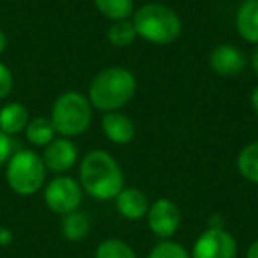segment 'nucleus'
Wrapping results in <instances>:
<instances>
[{"mask_svg":"<svg viewBox=\"0 0 258 258\" xmlns=\"http://www.w3.org/2000/svg\"><path fill=\"white\" fill-rule=\"evenodd\" d=\"M137 92V78L125 68H108L97 73L89 87V101L94 108L117 111L129 103Z\"/></svg>","mask_w":258,"mask_h":258,"instance_id":"nucleus-2","label":"nucleus"},{"mask_svg":"<svg viewBox=\"0 0 258 258\" xmlns=\"http://www.w3.org/2000/svg\"><path fill=\"white\" fill-rule=\"evenodd\" d=\"M251 66H253L254 75L258 76V48H256V51L253 53V58H251Z\"/></svg>","mask_w":258,"mask_h":258,"instance_id":"nucleus-29","label":"nucleus"},{"mask_svg":"<svg viewBox=\"0 0 258 258\" xmlns=\"http://www.w3.org/2000/svg\"><path fill=\"white\" fill-rule=\"evenodd\" d=\"M211 69L219 76H237L246 66V57L232 44H219L209 57Z\"/></svg>","mask_w":258,"mask_h":258,"instance_id":"nucleus-10","label":"nucleus"},{"mask_svg":"<svg viewBox=\"0 0 258 258\" xmlns=\"http://www.w3.org/2000/svg\"><path fill=\"white\" fill-rule=\"evenodd\" d=\"M137 36V29H135L133 22H129V20L113 22V25L108 29V41L117 48H125L133 44Z\"/></svg>","mask_w":258,"mask_h":258,"instance_id":"nucleus-19","label":"nucleus"},{"mask_svg":"<svg viewBox=\"0 0 258 258\" xmlns=\"http://www.w3.org/2000/svg\"><path fill=\"white\" fill-rule=\"evenodd\" d=\"M13 242V232L6 226H0V246H9Z\"/></svg>","mask_w":258,"mask_h":258,"instance_id":"nucleus-24","label":"nucleus"},{"mask_svg":"<svg viewBox=\"0 0 258 258\" xmlns=\"http://www.w3.org/2000/svg\"><path fill=\"white\" fill-rule=\"evenodd\" d=\"M25 135H27V140L32 145H36V147H46L51 140H55L57 131H55L50 118L36 117L32 120H29V124L25 127Z\"/></svg>","mask_w":258,"mask_h":258,"instance_id":"nucleus-16","label":"nucleus"},{"mask_svg":"<svg viewBox=\"0 0 258 258\" xmlns=\"http://www.w3.org/2000/svg\"><path fill=\"white\" fill-rule=\"evenodd\" d=\"M235 29L244 41L258 44V0H246L235 16Z\"/></svg>","mask_w":258,"mask_h":258,"instance_id":"nucleus-13","label":"nucleus"},{"mask_svg":"<svg viewBox=\"0 0 258 258\" xmlns=\"http://www.w3.org/2000/svg\"><path fill=\"white\" fill-rule=\"evenodd\" d=\"M133 25L137 34L142 39L149 41L152 44H172L179 39L182 32V22L179 15L168 6L151 2L137 9L133 16Z\"/></svg>","mask_w":258,"mask_h":258,"instance_id":"nucleus-3","label":"nucleus"},{"mask_svg":"<svg viewBox=\"0 0 258 258\" xmlns=\"http://www.w3.org/2000/svg\"><path fill=\"white\" fill-rule=\"evenodd\" d=\"M96 258H138L135 249L120 239H108L97 246Z\"/></svg>","mask_w":258,"mask_h":258,"instance_id":"nucleus-20","label":"nucleus"},{"mask_svg":"<svg viewBox=\"0 0 258 258\" xmlns=\"http://www.w3.org/2000/svg\"><path fill=\"white\" fill-rule=\"evenodd\" d=\"M97 11L108 20L120 22L133 15V0H94Z\"/></svg>","mask_w":258,"mask_h":258,"instance_id":"nucleus-18","label":"nucleus"},{"mask_svg":"<svg viewBox=\"0 0 258 258\" xmlns=\"http://www.w3.org/2000/svg\"><path fill=\"white\" fill-rule=\"evenodd\" d=\"M237 170L246 180L258 184V142L246 145L239 152L237 158Z\"/></svg>","mask_w":258,"mask_h":258,"instance_id":"nucleus-17","label":"nucleus"},{"mask_svg":"<svg viewBox=\"0 0 258 258\" xmlns=\"http://www.w3.org/2000/svg\"><path fill=\"white\" fill-rule=\"evenodd\" d=\"M246 258H258V239L254 242H251V246L247 247Z\"/></svg>","mask_w":258,"mask_h":258,"instance_id":"nucleus-26","label":"nucleus"},{"mask_svg":"<svg viewBox=\"0 0 258 258\" xmlns=\"http://www.w3.org/2000/svg\"><path fill=\"white\" fill-rule=\"evenodd\" d=\"M50 120L55 131L64 138L80 137L92 122V104L80 92H64L51 108Z\"/></svg>","mask_w":258,"mask_h":258,"instance_id":"nucleus-4","label":"nucleus"},{"mask_svg":"<svg viewBox=\"0 0 258 258\" xmlns=\"http://www.w3.org/2000/svg\"><path fill=\"white\" fill-rule=\"evenodd\" d=\"M80 186L96 200H115L124 189V175L118 163L104 151H92L80 166Z\"/></svg>","mask_w":258,"mask_h":258,"instance_id":"nucleus-1","label":"nucleus"},{"mask_svg":"<svg viewBox=\"0 0 258 258\" xmlns=\"http://www.w3.org/2000/svg\"><path fill=\"white\" fill-rule=\"evenodd\" d=\"M29 120V110L22 103H8L0 108V131L9 137L25 131Z\"/></svg>","mask_w":258,"mask_h":258,"instance_id":"nucleus-14","label":"nucleus"},{"mask_svg":"<svg viewBox=\"0 0 258 258\" xmlns=\"http://www.w3.org/2000/svg\"><path fill=\"white\" fill-rule=\"evenodd\" d=\"M237 242L225 228L209 226L197 239L191 251V258H235Z\"/></svg>","mask_w":258,"mask_h":258,"instance_id":"nucleus-7","label":"nucleus"},{"mask_svg":"<svg viewBox=\"0 0 258 258\" xmlns=\"http://www.w3.org/2000/svg\"><path fill=\"white\" fill-rule=\"evenodd\" d=\"M251 106H253L254 113L258 115V85L253 89V92H251Z\"/></svg>","mask_w":258,"mask_h":258,"instance_id":"nucleus-27","label":"nucleus"},{"mask_svg":"<svg viewBox=\"0 0 258 258\" xmlns=\"http://www.w3.org/2000/svg\"><path fill=\"white\" fill-rule=\"evenodd\" d=\"M147 223L156 237L166 240L179 230L180 209L170 198H159L149 207Z\"/></svg>","mask_w":258,"mask_h":258,"instance_id":"nucleus-8","label":"nucleus"},{"mask_svg":"<svg viewBox=\"0 0 258 258\" xmlns=\"http://www.w3.org/2000/svg\"><path fill=\"white\" fill-rule=\"evenodd\" d=\"M149 258H191V254L179 242H173V240L166 239L152 247Z\"/></svg>","mask_w":258,"mask_h":258,"instance_id":"nucleus-21","label":"nucleus"},{"mask_svg":"<svg viewBox=\"0 0 258 258\" xmlns=\"http://www.w3.org/2000/svg\"><path fill=\"white\" fill-rule=\"evenodd\" d=\"M209 226H211V228H225V221H223L221 216L214 214L211 218V221H209Z\"/></svg>","mask_w":258,"mask_h":258,"instance_id":"nucleus-25","label":"nucleus"},{"mask_svg":"<svg viewBox=\"0 0 258 258\" xmlns=\"http://www.w3.org/2000/svg\"><path fill=\"white\" fill-rule=\"evenodd\" d=\"M6 46H8V36L4 34V30L0 29V55L4 53Z\"/></svg>","mask_w":258,"mask_h":258,"instance_id":"nucleus-28","label":"nucleus"},{"mask_svg":"<svg viewBox=\"0 0 258 258\" xmlns=\"http://www.w3.org/2000/svg\"><path fill=\"white\" fill-rule=\"evenodd\" d=\"M101 129L104 137L110 142L118 145H125L135 138V124L133 120L124 113L118 111H108L101 118Z\"/></svg>","mask_w":258,"mask_h":258,"instance_id":"nucleus-12","label":"nucleus"},{"mask_svg":"<svg viewBox=\"0 0 258 258\" xmlns=\"http://www.w3.org/2000/svg\"><path fill=\"white\" fill-rule=\"evenodd\" d=\"M60 232L62 235L66 237L71 242H80L83 240L90 232V219L85 212H69V214L64 216L60 225Z\"/></svg>","mask_w":258,"mask_h":258,"instance_id":"nucleus-15","label":"nucleus"},{"mask_svg":"<svg viewBox=\"0 0 258 258\" xmlns=\"http://www.w3.org/2000/svg\"><path fill=\"white\" fill-rule=\"evenodd\" d=\"M82 186L71 177H55L50 180L44 189V202H46L48 209L55 214H69V212L78 211L82 205Z\"/></svg>","mask_w":258,"mask_h":258,"instance_id":"nucleus-6","label":"nucleus"},{"mask_svg":"<svg viewBox=\"0 0 258 258\" xmlns=\"http://www.w3.org/2000/svg\"><path fill=\"white\" fill-rule=\"evenodd\" d=\"M13 154V142L11 137L6 135L4 131H0V166L6 165Z\"/></svg>","mask_w":258,"mask_h":258,"instance_id":"nucleus-23","label":"nucleus"},{"mask_svg":"<svg viewBox=\"0 0 258 258\" xmlns=\"http://www.w3.org/2000/svg\"><path fill=\"white\" fill-rule=\"evenodd\" d=\"M78 158V149L69 138H55L44 147L43 163L46 170L53 173H64L71 170Z\"/></svg>","mask_w":258,"mask_h":258,"instance_id":"nucleus-9","label":"nucleus"},{"mask_svg":"<svg viewBox=\"0 0 258 258\" xmlns=\"http://www.w3.org/2000/svg\"><path fill=\"white\" fill-rule=\"evenodd\" d=\"M115 207H117L118 214L122 218L129 219V221H138V219L145 218L149 212V198L142 189L137 187H124L120 193L115 197Z\"/></svg>","mask_w":258,"mask_h":258,"instance_id":"nucleus-11","label":"nucleus"},{"mask_svg":"<svg viewBox=\"0 0 258 258\" xmlns=\"http://www.w3.org/2000/svg\"><path fill=\"white\" fill-rule=\"evenodd\" d=\"M44 179H46V166L37 152L23 149L11 154L6 168V180L16 195L30 197L37 193L44 186Z\"/></svg>","mask_w":258,"mask_h":258,"instance_id":"nucleus-5","label":"nucleus"},{"mask_svg":"<svg viewBox=\"0 0 258 258\" xmlns=\"http://www.w3.org/2000/svg\"><path fill=\"white\" fill-rule=\"evenodd\" d=\"M13 87H15V78L11 69L0 62V99H6L13 92Z\"/></svg>","mask_w":258,"mask_h":258,"instance_id":"nucleus-22","label":"nucleus"}]
</instances>
